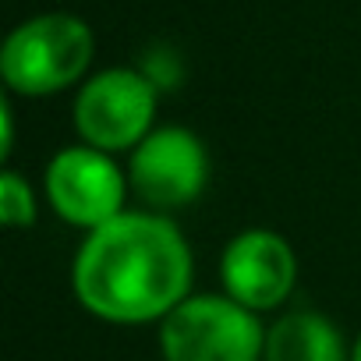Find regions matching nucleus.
Masks as SVG:
<instances>
[{
    "label": "nucleus",
    "instance_id": "obj_2",
    "mask_svg": "<svg viewBox=\"0 0 361 361\" xmlns=\"http://www.w3.org/2000/svg\"><path fill=\"white\" fill-rule=\"evenodd\" d=\"M92 64V29L75 15H39L22 22L4 50L0 75L18 96H50L75 85Z\"/></svg>",
    "mask_w": 361,
    "mask_h": 361
},
{
    "label": "nucleus",
    "instance_id": "obj_7",
    "mask_svg": "<svg viewBox=\"0 0 361 361\" xmlns=\"http://www.w3.org/2000/svg\"><path fill=\"white\" fill-rule=\"evenodd\" d=\"M220 280L227 298L259 312L280 308L298 280V259L287 238L273 231H245L238 234L220 259Z\"/></svg>",
    "mask_w": 361,
    "mask_h": 361
},
{
    "label": "nucleus",
    "instance_id": "obj_5",
    "mask_svg": "<svg viewBox=\"0 0 361 361\" xmlns=\"http://www.w3.org/2000/svg\"><path fill=\"white\" fill-rule=\"evenodd\" d=\"M209 180V156L195 131L170 124L149 131L128 163V185L152 209L192 206Z\"/></svg>",
    "mask_w": 361,
    "mask_h": 361
},
{
    "label": "nucleus",
    "instance_id": "obj_3",
    "mask_svg": "<svg viewBox=\"0 0 361 361\" xmlns=\"http://www.w3.org/2000/svg\"><path fill=\"white\" fill-rule=\"evenodd\" d=\"M159 350L166 361H259L266 329L227 294H192L159 322Z\"/></svg>",
    "mask_w": 361,
    "mask_h": 361
},
{
    "label": "nucleus",
    "instance_id": "obj_11",
    "mask_svg": "<svg viewBox=\"0 0 361 361\" xmlns=\"http://www.w3.org/2000/svg\"><path fill=\"white\" fill-rule=\"evenodd\" d=\"M350 361H361V336H357V343H354V350H350Z\"/></svg>",
    "mask_w": 361,
    "mask_h": 361
},
{
    "label": "nucleus",
    "instance_id": "obj_4",
    "mask_svg": "<svg viewBox=\"0 0 361 361\" xmlns=\"http://www.w3.org/2000/svg\"><path fill=\"white\" fill-rule=\"evenodd\" d=\"M156 121V82L135 68L92 75L75 99V131L103 152L135 149Z\"/></svg>",
    "mask_w": 361,
    "mask_h": 361
},
{
    "label": "nucleus",
    "instance_id": "obj_9",
    "mask_svg": "<svg viewBox=\"0 0 361 361\" xmlns=\"http://www.w3.org/2000/svg\"><path fill=\"white\" fill-rule=\"evenodd\" d=\"M0 220H4V227H11V231H25V227L36 224L32 185L15 170L0 173Z\"/></svg>",
    "mask_w": 361,
    "mask_h": 361
},
{
    "label": "nucleus",
    "instance_id": "obj_1",
    "mask_svg": "<svg viewBox=\"0 0 361 361\" xmlns=\"http://www.w3.org/2000/svg\"><path fill=\"white\" fill-rule=\"evenodd\" d=\"M78 305L117 326L163 322L192 298V248L166 216L121 213L85 234L71 262Z\"/></svg>",
    "mask_w": 361,
    "mask_h": 361
},
{
    "label": "nucleus",
    "instance_id": "obj_8",
    "mask_svg": "<svg viewBox=\"0 0 361 361\" xmlns=\"http://www.w3.org/2000/svg\"><path fill=\"white\" fill-rule=\"evenodd\" d=\"M262 361H350L340 329L308 308L287 312L266 329Z\"/></svg>",
    "mask_w": 361,
    "mask_h": 361
},
{
    "label": "nucleus",
    "instance_id": "obj_6",
    "mask_svg": "<svg viewBox=\"0 0 361 361\" xmlns=\"http://www.w3.org/2000/svg\"><path fill=\"white\" fill-rule=\"evenodd\" d=\"M47 199L61 220L82 227L85 234L124 213L128 177L110 159V152L92 145H68L47 166Z\"/></svg>",
    "mask_w": 361,
    "mask_h": 361
},
{
    "label": "nucleus",
    "instance_id": "obj_10",
    "mask_svg": "<svg viewBox=\"0 0 361 361\" xmlns=\"http://www.w3.org/2000/svg\"><path fill=\"white\" fill-rule=\"evenodd\" d=\"M0 124H4V135H0V156H11V142H15V121H11V103H0Z\"/></svg>",
    "mask_w": 361,
    "mask_h": 361
}]
</instances>
